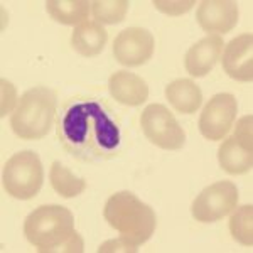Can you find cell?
<instances>
[{
    "instance_id": "cell-1",
    "label": "cell",
    "mask_w": 253,
    "mask_h": 253,
    "mask_svg": "<svg viewBox=\"0 0 253 253\" xmlns=\"http://www.w3.org/2000/svg\"><path fill=\"white\" fill-rule=\"evenodd\" d=\"M58 138L80 159H107L120 145V128L103 101L71 100L58 120Z\"/></svg>"
},
{
    "instance_id": "cell-2",
    "label": "cell",
    "mask_w": 253,
    "mask_h": 253,
    "mask_svg": "<svg viewBox=\"0 0 253 253\" xmlns=\"http://www.w3.org/2000/svg\"><path fill=\"white\" fill-rule=\"evenodd\" d=\"M103 218L122 238L132 245L149 242L157 226V218L149 205L128 191H120L108 198L103 208Z\"/></svg>"
},
{
    "instance_id": "cell-3",
    "label": "cell",
    "mask_w": 253,
    "mask_h": 253,
    "mask_svg": "<svg viewBox=\"0 0 253 253\" xmlns=\"http://www.w3.org/2000/svg\"><path fill=\"white\" fill-rule=\"evenodd\" d=\"M58 98L47 86H34L19 98L17 108L10 117L12 132L22 140H41L54 124Z\"/></svg>"
},
{
    "instance_id": "cell-4",
    "label": "cell",
    "mask_w": 253,
    "mask_h": 253,
    "mask_svg": "<svg viewBox=\"0 0 253 253\" xmlns=\"http://www.w3.org/2000/svg\"><path fill=\"white\" fill-rule=\"evenodd\" d=\"M73 233L75 216L64 206H39L24 221V235L27 242L42 253L59 252Z\"/></svg>"
},
{
    "instance_id": "cell-5",
    "label": "cell",
    "mask_w": 253,
    "mask_h": 253,
    "mask_svg": "<svg viewBox=\"0 0 253 253\" xmlns=\"http://www.w3.org/2000/svg\"><path fill=\"white\" fill-rule=\"evenodd\" d=\"M44 169L41 159L32 150L14 154L3 166L2 186L5 193L20 201L32 199L41 191Z\"/></svg>"
},
{
    "instance_id": "cell-6",
    "label": "cell",
    "mask_w": 253,
    "mask_h": 253,
    "mask_svg": "<svg viewBox=\"0 0 253 253\" xmlns=\"http://www.w3.org/2000/svg\"><path fill=\"white\" fill-rule=\"evenodd\" d=\"M140 125L145 137L164 150H179L186 144V132L177 124L175 117L161 103L149 105L140 117Z\"/></svg>"
},
{
    "instance_id": "cell-7",
    "label": "cell",
    "mask_w": 253,
    "mask_h": 253,
    "mask_svg": "<svg viewBox=\"0 0 253 253\" xmlns=\"http://www.w3.org/2000/svg\"><path fill=\"white\" fill-rule=\"evenodd\" d=\"M238 198V187L235 182L218 181L198 194L191 206V214L199 223L219 221L235 210Z\"/></svg>"
},
{
    "instance_id": "cell-8",
    "label": "cell",
    "mask_w": 253,
    "mask_h": 253,
    "mask_svg": "<svg viewBox=\"0 0 253 253\" xmlns=\"http://www.w3.org/2000/svg\"><path fill=\"white\" fill-rule=\"evenodd\" d=\"M238 101L231 93H218L203 108L199 117V132L211 142L223 140L235 124Z\"/></svg>"
},
{
    "instance_id": "cell-9",
    "label": "cell",
    "mask_w": 253,
    "mask_h": 253,
    "mask_svg": "<svg viewBox=\"0 0 253 253\" xmlns=\"http://www.w3.org/2000/svg\"><path fill=\"white\" fill-rule=\"evenodd\" d=\"M156 39L144 27H128L113 41V58L124 66H142L154 56Z\"/></svg>"
},
{
    "instance_id": "cell-10",
    "label": "cell",
    "mask_w": 253,
    "mask_h": 253,
    "mask_svg": "<svg viewBox=\"0 0 253 253\" xmlns=\"http://www.w3.org/2000/svg\"><path fill=\"white\" fill-rule=\"evenodd\" d=\"M223 69L231 80L250 83L253 80V36L242 34L224 46Z\"/></svg>"
},
{
    "instance_id": "cell-11",
    "label": "cell",
    "mask_w": 253,
    "mask_h": 253,
    "mask_svg": "<svg viewBox=\"0 0 253 253\" xmlns=\"http://www.w3.org/2000/svg\"><path fill=\"white\" fill-rule=\"evenodd\" d=\"M238 3L233 0H203L196 12V19L203 31L226 34L238 24Z\"/></svg>"
},
{
    "instance_id": "cell-12",
    "label": "cell",
    "mask_w": 253,
    "mask_h": 253,
    "mask_svg": "<svg viewBox=\"0 0 253 253\" xmlns=\"http://www.w3.org/2000/svg\"><path fill=\"white\" fill-rule=\"evenodd\" d=\"M224 47L221 36H206L201 41L189 47V51L184 56V68L194 78H203L211 69L216 66V63L221 58V51Z\"/></svg>"
},
{
    "instance_id": "cell-13",
    "label": "cell",
    "mask_w": 253,
    "mask_h": 253,
    "mask_svg": "<svg viewBox=\"0 0 253 253\" xmlns=\"http://www.w3.org/2000/svg\"><path fill=\"white\" fill-rule=\"evenodd\" d=\"M108 91L115 101L126 107H140L149 98L145 80L128 71H117L108 78Z\"/></svg>"
},
{
    "instance_id": "cell-14",
    "label": "cell",
    "mask_w": 253,
    "mask_h": 253,
    "mask_svg": "<svg viewBox=\"0 0 253 253\" xmlns=\"http://www.w3.org/2000/svg\"><path fill=\"white\" fill-rule=\"evenodd\" d=\"M218 162L228 174H245L253 166V145H248L231 133L218 149Z\"/></svg>"
},
{
    "instance_id": "cell-15",
    "label": "cell",
    "mask_w": 253,
    "mask_h": 253,
    "mask_svg": "<svg viewBox=\"0 0 253 253\" xmlns=\"http://www.w3.org/2000/svg\"><path fill=\"white\" fill-rule=\"evenodd\" d=\"M107 29L96 20H86L75 27L71 34V46L84 58H95L107 46Z\"/></svg>"
},
{
    "instance_id": "cell-16",
    "label": "cell",
    "mask_w": 253,
    "mask_h": 253,
    "mask_svg": "<svg viewBox=\"0 0 253 253\" xmlns=\"http://www.w3.org/2000/svg\"><path fill=\"white\" fill-rule=\"evenodd\" d=\"M166 98L177 112L191 115L203 103L201 88L191 80H175L166 86Z\"/></svg>"
},
{
    "instance_id": "cell-17",
    "label": "cell",
    "mask_w": 253,
    "mask_h": 253,
    "mask_svg": "<svg viewBox=\"0 0 253 253\" xmlns=\"http://www.w3.org/2000/svg\"><path fill=\"white\" fill-rule=\"evenodd\" d=\"M46 10L52 20L64 26H80L86 22L91 2L88 0H47Z\"/></svg>"
},
{
    "instance_id": "cell-18",
    "label": "cell",
    "mask_w": 253,
    "mask_h": 253,
    "mask_svg": "<svg viewBox=\"0 0 253 253\" xmlns=\"http://www.w3.org/2000/svg\"><path fill=\"white\" fill-rule=\"evenodd\" d=\"M49 182H51L52 189L56 191L63 198H76L86 189V181L78 177L58 161L52 162L51 169H49Z\"/></svg>"
},
{
    "instance_id": "cell-19",
    "label": "cell",
    "mask_w": 253,
    "mask_h": 253,
    "mask_svg": "<svg viewBox=\"0 0 253 253\" xmlns=\"http://www.w3.org/2000/svg\"><path fill=\"white\" fill-rule=\"evenodd\" d=\"M230 233L243 247H253V206L245 205L230 213Z\"/></svg>"
},
{
    "instance_id": "cell-20",
    "label": "cell",
    "mask_w": 253,
    "mask_h": 253,
    "mask_svg": "<svg viewBox=\"0 0 253 253\" xmlns=\"http://www.w3.org/2000/svg\"><path fill=\"white\" fill-rule=\"evenodd\" d=\"M128 0H95L91 2V14L96 22L120 24L128 12Z\"/></svg>"
},
{
    "instance_id": "cell-21",
    "label": "cell",
    "mask_w": 253,
    "mask_h": 253,
    "mask_svg": "<svg viewBox=\"0 0 253 253\" xmlns=\"http://www.w3.org/2000/svg\"><path fill=\"white\" fill-rule=\"evenodd\" d=\"M0 93H2V105H0V117H5L9 113H14V110L17 108V91L15 86L10 83L9 80L2 78L0 80Z\"/></svg>"
},
{
    "instance_id": "cell-22",
    "label": "cell",
    "mask_w": 253,
    "mask_h": 253,
    "mask_svg": "<svg viewBox=\"0 0 253 253\" xmlns=\"http://www.w3.org/2000/svg\"><path fill=\"white\" fill-rule=\"evenodd\" d=\"M154 7L167 15H182L194 7V0H154Z\"/></svg>"
},
{
    "instance_id": "cell-23",
    "label": "cell",
    "mask_w": 253,
    "mask_h": 253,
    "mask_svg": "<svg viewBox=\"0 0 253 253\" xmlns=\"http://www.w3.org/2000/svg\"><path fill=\"white\" fill-rule=\"evenodd\" d=\"M115 252L132 253V252H137V247L120 236V238H117V240H108V242L100 245V248H98V253H115Z\"/></svg>"
}]
</instances>
